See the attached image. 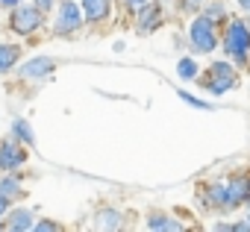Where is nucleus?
Returning <instances> with one entry per match:
<instances>
[{"mask_svg":"<svg viewBox=\"0 0 250 232\" xmlns=\"http://www.w3.org/2000/svg\"><path fill=\"white\" fill-rule=\"evenodd\" d=\"M247 182L244 179H227V182H218L209 188V203L218 206V209H235L238 203L247 200Z\"/></svg>","mask_w":250,"mask_h":232,"instance_id":"f257e3e1","label":"nucleus"},{"mask_svg":"<svg viewBox=\"0 0 250 232\" xmlns=\"http://www.w3.org/2000/svg\"><path fill=\"white\" fill-rule=\"evenodd\" d=\"M224 50H227V56H232V59H238V62L247 59V53H250V27H247L244 21H232V24L227 27Z\"/></svg>","mask_w":250,"mask_h":232,"instance_id":"f03ea898","label":"nucleus"},{"mask_svg":"<svg viewBox=\"0 0 250 232\" xmlns=\"http://www.w3.org/2000/svg\"><path fill=\"white\" fill-rule=\"evenodd\" d=\"M188 39H191V47H194V50H200V53H212V50H215V44H218L215 21H212V18H206V15L194 18V21H191V27H188Z\"/></svg>","mask_w":250,"mask_h":232,"instance_id":"7ed1b4c3","label":"nucleus"},{"mask_svg":"<svg viewBox=\"0 0 250 232\" xmlns=\"http://www.w3.org/2000/svg\"><path fill=\"white\" fill-rule=\"evenodd\" d=\"M39 24H42V9H39V6H18V9L12 12V30L21 33V36L36 33Z\"/></svg>","mask_w":250,"mask_h":232,"instance_id":"20e7f679","label":"nucleus"},{"mask_svg":"<svg viewBox=\"0 0 250 232\" xmlns=\"http://www.w3.org/2000/svg\"><path fill=\"white\" fill-rule=\"evenodd\" d=\"M209 77H212V82H206V88L212 94H224V91H229L235 85V71L227 62H215L212 71H209Z\"/></svg>","mask_w":250,"mask_h":232,"instance_id":"39448f33","label":"nucleus"},{"mask_svg":"<svg viewBox=\"0 0 250 232\" xmlns=\"http://www.w3.org/2000/svg\"><path fill=\"white\" fill-rule=\"evenodd\" d=\"M83 6H74V3H65L62 9H59V33H74L80 24H83Z\"/></svg>","mask_w":250,"mask_h":232,"instance_id":"423d86ee","label":"nucleus"},{"mask_svg":"<svg viewBox=\"0 0 250 232\" xmlns=\"http://www.w3.org/2000/svg\"><path fill=\"white\" fill-rule=\"evenodd\" d=\"M27 159V153L18 147V144H3V147H0V168H3V171H12L15 165H21Z\"/></svg>","mask_w":250,"mask_h":232,"instance_id":"0eeeda50","label":"nucleus"},{"mask_svg":"<svg viewBox=\"0 0 250 232\" xmlns=\"http://www.w3.org/2000/svg\"><path fill=\"white\" fill-rule=\"evenodd\" d=\"M50 71H53V62L42 56V59H33V62H27V65L21 68V77H24V79H36V77L42 79V77H47Z\"/></svg>","mask_w":250,"mask_h":232,"instance_id":"6e6552de","label":"nucleus"},{"mask_svg":"<svg viewBox=\"0 0 250 232\" xmlns=\"http://www.w3.org/2000/svg\"><path fill=\"white\" fill-rule=\"evenodd\" d=\"M109 0H83V15H85V21H100V18H106L109 15Z\"/></svg>","mask_w":250,"mask_h":232,"instance_id":"1a4fd4ad","label":"nucleus"},{"mask_svg":"<svg viewBox=\"0 0 250 232\" xmlns=\"http://www.w3.org/2000/svg\"><path fill=\"white\" fill-rule=\"evenodd\" d=\"M159 27V9L156 6H139V30L142 33H153Z\"/></svg>","mask_w":250,"mask_h":232,"instance_id":"9d476101","label":"nucleus"},{"mask_svg":"<svg viewBox=\"0 0 250 232\" xmlns=\"http://www.w3.org/2000/svg\"><path fill=\"white\" fill-rule=\"evenodd\" d=\"M9 226H12V229H18V232H24V229H33L36 223H33V214H30L27 209H18V212H12V214H9Z\"/></svg>","mask_w":250,"mask_h":232,"instance_id":"9b49d317","label":"nucleus"},{"mask_svg":"<svg viewBox=\"0 0 250 232\" xmlns=\"http://www.w3.org/2000/svg\"><path fill=\"white\" fill-rule=\"evenodd\" d=\"M18 56H21L18 47H12V44H0V74L9 71V68L18 62Z\"/></svg>","mask_w":250,"mask_h":232,"instance_id":"f8f14e48","label":"nucleus"},{"mask_svg":"<svg viewBox=\"0 0 250 232\" xmlns=\"http://www.w3.org/2000/svg\"><path fill=\"white\" fill-rule=\"evenodd\" d=\"M147 226H150V229H174V232L183 229V226H180L174 217H168V214H153V217L147 220Z\"/></svg>","mask_w":250,"mask_h":232,"instance_id":"ddd939ff","label":"nucleus"},{"mask_svg":"<svg viewBox=\"0 0 250 232\" xmlns=\"http://www.w3.org/2000/svg\"><path fill=\"white\" fill-rule=\"evenodd\" d=\"M177 74H180L183 79H194V77H197V62L188 59V56L180 59V62H177Z\"/></svg>","mask_w":250,"mask_h":232,"instance_id":"4468645a","label":"nucleus"},{"mask_svg":"<svg viewBox=\"0 0 250 232\" xmlns=\"http://www.w3.org/2000/svg\"><path fill=\"white\" fill-rule=\"evenodd\" d=\"M97 226L100 229H118L121 226V214L118 212H100L97 214Z\"/></svg>","mask_w":250,"mask_h":232,"instance_id":"2eb2a0df","label":"nucleus"},{"mask_svg":"<svg viewBox=\"0 0 250 232\" xmlns=\"http://www.w3.org/2000/svg\"><path fill=\"white\" fill-rule=\"evenodd\" d=\"M15 135H18L24 144H33V133H30V124H27V121H15Z\"/></svg>","mask_w":250,"mask_h":232,"instance_id":"dca6fc26","label":"nucleus"},{"mask_svg":"<svg viewBox=\"0 0 250 232\" xmlns=\"http://www.w3.org/2000/svg\"><path fill=\"white\" fill-rule=\"evenodd\" d=\"M224 12H227L224 3H209V6H206V18H212V21H221Z\"/></svg>","mask_w":250,"mask_h":232,"instance_id":"f3484780","label":"nucleus"},{"mask_svg":"<svg viewBox=\"0 0 250 232\" xmlns=\"http://www.w3.org/2000/svg\"><path fill=\"white\" fill-rule=\"evenodd\" d=\"M0 194H21V185L15 182V179H3V182H0Z\"/></svg>","mask_w":250,"mask_h":232,"instance_id":"a211bd4d","label":"nucleus"},{"mask_svg":"<svg viewBox=\"0 0 250 232\" xmlns=\"http://www.w3.org/2000/svg\"><path fill=\"white\" fill-rule=\"evenodd\" d=\"M180 97H183V100H186L188 106H194V109H209V103H203L200 97H191L188 91H180Z\"/></svg>","mask_w":250,"mask_h":232,"instance_id":"6ab92c4d","label":"nucleus"},{"mask_svg":"<svg viewBox=\"0 0 250 232\" xmlns=\"http://www.w3.org/2000/svg\"><path fill=\"white\" fill-rule=\"evenodd\" d=\"M33 229H42V232H53V229H59V226H56V223H50V220H39Z\"/></svg>","mask_w":250,"mask_h":232,"instance_id":"aec40b11","label":"nucleus"},{"mask_svg":"<svg viewBox=\"0 0 250 232\" xmlns=\"http://www.w3.org/2000/svg\"><path fill=\"white\" fill-rule=\"evenodd\" d=\"M50 3H53V0H36V6L44 12V9H50Z\"/></svg>","mask_w":250,"mask_h":232,"instance_id":"412c9836","label":"nucleus"},{"mask_svg":"<svg viewBox=\"0 0 250 232\" xmlns=\"http://www.w3.org/2000/svg\"><path fill=\"white\" fill-rule=\"evenodd\" d=\"M145 3H147V0H127V6H136V9H139V6H145Z\"/></svg>","mask_w":250,"mask_h":232,"instance_id":"4be33fe9","label":"nucleus"},{"mask_svg":"<svg viewBox=\"0 0 250 232\" xmlns=\"http://www.w3.org/2000/svg\"><path fill=\"white\" fill-rule=\"evenodd\" d=\"M238 6H241L244 12H250V0H238Z\"/></svg>","mask_w":250,"mask_h":232,"instance_id":"5701e85b","label":"nucleus"},{"mask_svg":"<svg viewBox=\"0 0 250 232\" xmlns=\"http://www.w3.org/2000/svg\"><path fill=\"white\" fill-rule=\"evenodd\" d=\"M3 212H6V197L0 194V214H3Z\"/></svg>","mask_w":250,"mask_h":232,"instance_id":"b1692460","label":"nucleus"},{"mask_svg":"<svg viewBox=\"0 0 250 232\" xmlns=\"http://www.w3.org/2000/svg\"><path fill=\"white\" fill-rule=\"evenodd\" d=\"M197 3H200V0H186V9H194Z\"/></svg>","mask_w":250,"mask_h":232,"instance_id":"393cba45","label":"nucleus"},{"mask_svg":"<svg viewBox=\"0 0 250 232\" xmlns=\"http://www.w3.org/2000/svg\"><path fill=\"white\" fill-rule=\"evenodd\" d=\"M0 3H6V6H15V3H18V0H0Z\"/></svg>","mask_w":250,"mask_h":232,"instance_id":"a878e982","label":"nucleus"},{"mask_svg":"<svg viewBox=\"0 0 250 232\" xmlns=\"http://www.w3.org/2000/svg\"><path fill=\"white\" fill-rule=\"evenodd\" d=\"M247 27H250V21H247Z\"/></svg>","mask_w":250,"mask_h":232,"instance_id":"bb28decb","label":"nucleus"},{"mask_svg":"<svg viewBox=\"0 0 250 232\" xmlns=\"http://www.w3.org/2000/svg\"><path fill=\"white\" fill-rule=\"evenodd\" d=\"M247 223H250V217H247Z\"/></svg>","mask_w":250,"mask_h":232,"instance_id":"cd10ccee","label":"nucleus"}]
</instances>
